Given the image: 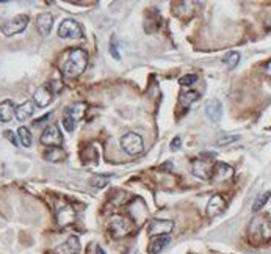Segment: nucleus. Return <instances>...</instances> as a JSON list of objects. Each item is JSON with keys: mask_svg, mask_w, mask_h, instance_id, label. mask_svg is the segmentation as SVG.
I'll list each match as a JSON object with an SVG mask.
<instances>
[{"mask_svg": "<svg viewBox=\"0 0 271 254\" xmlns=\"http://www.w3.org/2000/svg\"><path fill=\"white\" fill-rule=\"evenodd\" d=\"M88 64V55L83 49H72L61 63V71L66 77H78Z\"/></svg>", "mask_w": 271, "mask_h": 254, "instance_id": "f257e3e1", "label": "nucleus"}, {"mask_svg": "<svg viewBox=\"0 0 271 254\" xmlns=\"http://www.w3.org/2000/svg\"><path fill=\"white\" fill-rule=\"evenodd\" d=\"M248 235H250V240L254 245L267 243L268 240H271V216L270 215L255 216L251 221Z\"/></svg>", "mask_w": 271, "mask_h": 254, "instance_id": "f03ea898", "label": "nucleus"}, {"mask_svg": "<svg viewBox=\"0 0 271 254\" xmlns=\"http://www.w3.org/2000/svg\"><path fill=\"white\" fill-rule=\"evenodd\" d=\"M58 36L63 39H78L83 36L82 25L74 19H64L58 27Z\"/></svg>", "mask_w": 271, "mask_h": 254, "instance_id": "7ed1b4c3", "label": "nucleus"}, {"mask_svg": "<svg viewBox=\"0 0 271 254\" xmlns=\"http://www.w3.org/2000/svg\"><path fill=\"white\" fill-rule=\"evenodd\" d=\"M121 148L127 152L129 156H136L143 152V138L141 135L135 132H129L121 138Z\"/></svg>", "mask_w": 271, "mask_h": 254, "instance_id": "20e7f679", "label": "nucleus"}, {"mask_svg": "<svg viewBox=\"0 0 271 254\" xmlns=\"http://www.w3.org/2000/svg\"><path fill=\"white\" fill-rule=\"evenodd\" d=\"M28 20H30V18H28L27 14H19V16H16L14 19L8 20V22L2 24L0 30H2V33L5 36H13V35L22 33L27 28Z\"/></svg>", "mask_w": 271, "mask_h": 254, "instance_id": "39448f33", "label": "nucleus"}, {"mask_svg": "<svg viewBox=\"0 0 271 254\" xmlns=\"http://www.w3.org/2000/svg\"><path fill=\"white\" fill-rule=\"evenodd\" d=\"M39 141H41V144H44V146L60 148L63 144V135L60 132V129H58V126L54 124V126H49L46 130H44Z\"/></svg>", "mask_w": 271, "mask_h": 254, "instance_id": "423d86ee", "label": "nucleus"}, {"mask_svg": "<svg viewBox=\"0 0 271 254\" xmlns=\"http://www.w3.org/2000/svg\"><path fill=\"white\" fill-rule=\"evenodd\" d=\"M174 229V223L170 220H154L149 228L148 234L151 237H168Z\"/></svg>", "mask_w": 271, "mask_h": 254, "instance_id": "0eeeda50", "label": "nucleus"}, {"mask_svg": "<svg viewBox=\"0 0 271 254\" xmlns=\"http://www.w3.org/2000/svg\"><path fill=\"white\" fill-rule=\"evenodd\" d=\"M232 176H233L232 166L218 162V163L213 165V170H212V177L210 179L213 180V182H216V184H223V182H226V180H229Z\"/></svg>", "mask_w": 271, "mask_h": 254, "instance_id": "6e6552de", "label": "nucleus"}, {"mask_svg": "<svg viewBox=\"0 0 271 254\" xmlns=\"http://www.w3.org/2000/svg\"><path fill=\"white\" fill-rule=\"evenodd\" d=\"M212 170H213V165H212L210 160H206V158H196V160H193V174L196 177L202 180L210 179Z\"/></svg>", "mask_w": 271, "mask_h": 254, "instance_id": "1a4fd4ad", "label": "nucleus"}, {"mask_svg": "<svg viewBox=\"0 0 271 254\" xmlns=\"http://www.w3.org/2000/svg\"><path fill=\"white\" fill-rule=\"evenodd\" d=\"M57 221L60 226L66 228L76 221V210L72 206H63L57 212Z\"/></svg>", "mask_w": 271, "mask_h": 254, "instance_id": "9d476101", "label": "nucleus"}, {"mask_svg": "<svg viewBox=\"0 0 271 254\" xmlns=\"http://www.w3.org/2000/svg\"><path fill=\"white\" fill-rule=\"evenodd\" d=\"M33 100L38 107H47L54 100V91L50 90L49 86H39V88L35 91Z\"/></svg>", "mask_w": 271, "mask_h": 254, "instance_id": "9b49d317", "label": "nucleus"}, {"mask_svg": "<svg viewBox=\"0 0 271 254\" xmlns=\"http://www.w3.org/2000/svg\"><path fill=\"white\" fill-rule=\"evenodd\" d=\"M226 207H228V204H226V201L219 196V195H215V196H212V199L209 201V206H207V215L209 216H218L221 215Z\"/></svg>", "mask_w": 271, "mask_h": 254, "instance_id": "f8f14e48", "label": "nucleus"}, {"mask_svg": "<svg viewBox=\"0 0 271 254\" xmlns=\"http://www.w3.org/2000/svg\"><path fill=\"white\" fill-rule=\"evenodd\" d=\"M206 115L209 116V119L213 122H219L223 116V105L218 99H210L206 104Z\"/></svg>", "mask_w": 271, "mask_h": 254, "instance_id": "ddd939ff", "label": "nucleus"}, {"mask_svg": "<svg viewBox=\"0 0 271 254\" xmlns=\"http://www.w3.org/2000/svg\"><path fill=\"white\" fill-rule=\"evenodd\" d=\"M52 25H54V16L50 13H41L38 19H36V28H38V32L46 36L50 33L52 30Z\"/></svg>", "mask_w": 271, "mask_h": 254, "instance_id": "4468645a", "label": "nucleus"}, {"mask_svg": "<svg viewBox=\"0 0 271 254\" xmlns=\"http://www.w3.org/2000/svg\"><path fill=\"white\" fill-rule=\"evenodd\" d=\"M33 113H35V102H33V100H25L24 104L18 105L16 110H14V115H16V118L19 121L28 119Z\"/></svg>", "mask_w": 271, "mask_h": 254, "instance_id": "2eb2a0df", "label": "nucleus"}, {"mask_svg": "<svg viewBox=\"0 0 271 254\" xmlns=\"http://www.w3.org/2000/svg\"><path fill=\"white\" fill-rule=\"evenodd\" d=\"M14 110H16V107H14L13 100L6 99L3 102H0V122H10Z\"/></svg>", "mask_w": 271, "mask_h": 254, "instance_id": "dca6fc26", "label": "nucleus"}, {"mask_svg": "<svg viewBox=\"0 0 271 254\" xmlns=\"http://www.w3.org/2000/svg\"><path fill=\"white\" fill-rule=\"evenodd\" d=\"M78 250H80L78 238H77V237H71L68 242L60 246V250H58V253H60V254H77Z\"/></svg>", "mask_w": 271, "mask_h": 254, "instance_id": "f3484780", "label": "nucleus"}, {"mask_svg": "<svg viewBox=\"0 0 271 254\" xmlns=\"http://www.w3.org/2000/svg\"><path fill=\"white\" fill-rule=\"evenodd\" d=\"M44 158H46L47 162H61L66 158V154L61 148H49V151H46V154H44Z\"/></svg>", "mask_w": 271, "mask_h": 254, "instance_id": "a211bd4d", "label": "nucleus"}, {"mask_svg": "<svg viewBox=\"0 0 271 254\" xmlns=\"http://www.w3.org/2000/svg\"><path fill=\"white\" fill-rule=\"evenodd\" d=\"M168 243H170V237H154L152 242H151V245H149V253H151V254L160 253Z\"/></svg>", "mask_w": 271, "mask_h": 254, "instance_id": "6ab92c4d", "label": "nucleus"}, {"mask_svg": "<svg viewBox=\"0 0 271 254\" xmlns=\"http://www.w3.org/2000/svg\"><path fill=\"white\" fill-rule=\"evenodd\" d=\"M18 140H19V143L24 148H30L32 146V134H30V130H28L27 127H19Z\"/></svg>", "mask_w": 271, "mask_h": 254, "instance_id": "aec40b11", "label": "nucleus"}, {"mask_svg": "<svg viewBox=\"0 0 271 254\" xmlns=\"http://www.w3.org/2000/svg\"><path fill=\"white\" fill-rule=\"evenodd\" d=\"M112 226H113V231H115L116 235H126L129 232L127 221L124 218H115L113 223H112Z\"/></svg>", "mask_w": 271, "mask_h": 254, "instance_id": "412c9836", "label": "nucleus"}, {"mask_svg": "<svg viewBox=\"0 0 271 254\" xmlns=\"http://www.w3.org/2000/svg\"><path fill=\"white\" fill-rule=\"evenodd\" d=\"M240 61V54L238 52H229L228 55H224L223 63L228 66V69H233Z\"/></svg>", "mask_w": 271, "mask_h": 254, "instance_id": "4be33fe9", "label": "nucleus"}, {"mask_svg": "<svg viewBox=\"0 0 271 254\" xmlns=\"http://www.w3.org/2000/svg\"><path fill=\"white\" fill-rule=\"evenodd\" d=\"M85 104H76L74 107H69V108H66V112L64 113H68L69 116H72V118H74L76 121H78L80 119V116L83 115V112H85Z\"/></svg>", "mask_w": 271, "mask_h": 254, "instance_id": "5701e85b", "label": "nucleus"}, {"mask_svg": "<svg viewBox=\"0 0 271 254\" xmlns=\"http://www.w3.org/2000/svg\"><path fill=\"white\" fill-rule=\"evenodd\" d=\"M197 98H199V93H196V91L184 93V94H180V104H182V105H187V108H188Z\"/></svg>", "mask_w": 271, "mask_h": 254, "instance_id": "b1692460", "label": "nucleus"}, {"mask_svg": "<svg viewBox=\"0 0 271 254\" xmlns=\"http://www.w3.org/2000/svg\"><path fill=\"white\" fill-rule=\"evenodd\" d=\"M270 198H271V192H267V193H263V195H259L257 199L254 201V206H252L254 212H259V210H260L262 207H265V204L268 202Z\"/></svg>", "mask_w": 271, "mask_h": 254, "instance_id": "393cba45", "label": "nucleus"}, {"mask_svg": "<svg viewBox=\"0 0 271 254\" xmlns=\"http://www.w3.org/2000/svg\"><path fill=\"white\" fill-rule=\"evenodd\" d=\"M110 179H112V176H96L91 179V185L96 188H104L110 182Z\"/></svg>", "mask_w": 271, "mask_h": 254, "instance_id": "a878e982", "label": "nucleus"}, {"mask_svg": "<svg viewBox=\"0 0 271 254\" xmlns=\"http://www.w3.org/2000/svg\"><path fill=\"white\" fill-rule=\"evenodd\" d=\"M63 126H64L66 130H68V132H72V130H74L76 126H77V121L72 118V116H69L68 113H64V116H63Z\"/></svg>", "mask_w": 271, "mask_h": 254, "instance_id": "bb28decb", "label": "nucleus"}, {"mask_svg": "<svg viewBox=\"0 0 271 254\" xmlns=\"http://www.w3.org/2000/svg\"><path fill=\"white\" fill-rule=\"evenodd\" d=\"M237 140H238V135H224V137H221V138L216 140V144L218 146H228V144L237 141Z\"/></svg>", "mask_w": 271, "mask_h": 254, "instance_id": "cd10ccee", "label": "nucleus"}, {"mask_svg": "<svg viewBox=\"0 0 271 254\" xmlns=\"http://www.w3.org/2000/svg\"><path fill=\"white\" fill-rule=\"evenodd\" d=\"M196 80H197V76L196 74H187V76H184L179 80V83L182 85V86H192L193 83H196Z\"/></svg>", "mask_w": 271, "mask_h": 254, "instance_id": "c85d7f7f", "label": "nucleus"}, {"mask_svg": "<svg viewBox=\"0 0 271 254\" xmlns=\"http://www.w3.org/2000/svg\"><path fill=\"white\" fill-rule=\"evenodd\" d=\"M5 135H6V138H8L13 144H14V146H18V144H19V141H18V138H16V135H14L13 132H11V130H6V132H5Z\"/></svg>", "mask_w": 271, "mask_h": 254, "instance_id": "c756f323", "label": "nucleus"}, {"mask_svg": "<svg viewBox=\"0 0 271 254\" xmlns=\"http://www.w3.org/2000/svg\"><path fill=\"white\" fill-rule=\"evenodd\" d=\"M110 52H112V55L116 58V60H119V58H121V55H119V52H118V46H116L115 42H113L112 46H110Z\"/></svg>", "mask_w": 271, "mask_h": 254, "instance_id": "7c9ffc66", "label": "nucleus"}, {"mask_svg": "<svg viewBox=\"0 0 271 254\" xmlns=\"http://www.w3.org/2000/svg\"><path fill=\"white\" fill-rule=\"evenodd\" d=\"M180 148V138L179 137H175V138L171 141V151H177Z\"/></svg>", "mask_w": 271, "mask_h": 254, "instance_id": "2f4dec72", "label": "nucleus"}, {"mask_svg": "<svg viewBox=\"0 0 271 254\" xmlns=\"http://www.w3.org/2000/svg\"><path fill=\"white\" fill-rule=\"evenodd\" d=\"M263 72H265L267 76H271V60L265 64V66H263Z\"/></svg>", "mask_w": 271, "mask_h": 254, "instance_id": "473e14b6", "label": "nucleus"}, {"mask_svg": "<svg viewBox=\"0 0 271 254\" xmlns=\"http://www.w3.org/2000/svg\"><path fill=\"white\" fill-rule=\"evenodd\" d=\"M96 254H105V251L102 250V248H99V246H97V250H96Z\"/></svg>", "mask_w": 271, "mask_h": 254, "instance_id": "72a5a7b5", "label": "nucleus"}]
</instances>
